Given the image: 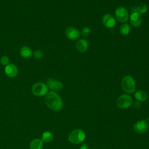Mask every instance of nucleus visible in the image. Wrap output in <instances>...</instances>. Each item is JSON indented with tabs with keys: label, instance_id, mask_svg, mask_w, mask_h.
<instances>
[{
	"label": "nucleus",
	"instance_id": "1",
	"mask_svg": "<svg viewBox=\"0 0 149 149\" xmlns=\"http://www.w3.org/2000/svg\"><path fill=\"white\" fill-rule=\"evenodd\" d=\"M44 100L48 107L54 111H59L63 107L62 100L55 91H48L45 95Z\"/></svg>",
	"mask_w": 149,
	"mask_h": 149
},
{
	"label": "nucleus",
	"instance_id": "2",
	"mask_svg": "<svg viewBox=\"0 0 149 149\" xmlns=\"http://www.w3.org/2000/svg\"><path fill=\"white\" fill-rule=\"evenodd\" d=\"M121 87L123 91L127 94H133L136 91V83L132 76H124L121 80Z\"/></svg>",
	"mask_w": 149,
	"mask_h": 149
},
{
	"label": "nucleus",
	"instance_id": "3",
	"mask_svg": "<svg viewBox=\"0 0 149 149\" xmlns=\"http://www.w3.org/2000/svg\"><path fill=\"white\" fill-rule=\"evenodd\" d=\"M86 138L84 132L80 129L72 130L68 136L69 141L74 144H77L83 142Z\"/></svg>",
	"mask_w": 149,
	"mask_h": 149
},
{
	"label": "nucleus",
	"instance_id": "4",
	"mask_svg": "<svg viewBox=\"0 0 149 149\" xmlns=\"http://www.w3.org/2000/svg\"><path fill=\"white\" fill-rule=\"evenodd\" d=\"M32 93L37 97L45 95L48 92V88L44 83L37 82L34 84L31 87Z\"/></svg>",
	"mask_w": 149,
	"mask_h": 149
},
{
	"label": "nucleus",
	"instance_id": "5",
	"mask_svg": "<svg viewBox=\"0 0 149 149\" xmlns=\"http://www.w3.org/2000/svg\"><path fill=\"white\" fill-rule=\"evenodd\" d=\"M133 104V99L128 94L120 95L116 101V105L121 109H125L130 107Z\"/></svg>",
	"mask_w": 149,
	"mask_h": 149
},
{
	"label": "nucleus",
	"instance_id": "6",
	"mask_svg": "<svg viewBox=\"0 0 149 149\" xmlns=\"http://www.w3.org/2000/svg\"><path fill=\"white\" fill-rule=\"evenodd\" d=\"M115 16L117 20L121 23L126 22L129 18V13L127 9L123 6H119L116 9Z\"/></svg>",
	"mask_w": 149,
	"mask_h": 149
},
{
	"label": "nucleus",
	"instance_id": "7",
	"mask_svg": "<svg viewBox=\"0 0 149 149\" xmlns=\"http://www.w3.org/2000/svg\"><path fill=\"white\" fill-rule=\"evenodd\" d=\"M80 31L79 30L74 27H68L65 30V35L66 37L70 40H76L79 38L80 36Z\"/></svg>",
	"mask_w": 149,
	"mask_h": 149
},
{
	"label": "nucleus",
	"instance_id": "8",
	"mask_svg": "<svg viewBox=\"0 0 149 149\" xmlns=\"http://www.w3.org/2000/svg\"><path fill=\"white\" fill-rule=\"evenodd\" d=\"M47 86L51 91H59L63 88V84L58 80L49 79L47 81Z\"/></svg>",
	"mask_w": 149,
	"mask_h": 149
},
{
	"label": "nucleus",
	"instance_id": "9",
	"mask_svg": "<svg viewBox=\"0 0 149 149\" xmlns=\"http://www.w3.org/2000/svg\"><path fill=\"white\" fill-rule=\"evenodd\" d=\"M148 125L146 120H140L137 122L133 126L134 130L138 133H144L147 131Z\"/></svg>",
	"mask_w": 149,
	"mask_h": 149
},
{
	"label": "nucleus",
	"instance_id": "10",
	"mask_svg": "<svg viewBox=\"0 0 149 149\" xmlns=\"http://www.w3.org/2000/svg\"><path fill=\"white\" fill-rule=\"evenodd\" d=\"M102 23L104 26L108 29L112 28L116 24V21L113 16L110 14H105L102 17Z\"/></svg>",
	"mask_w": 149,
	"mask_h": 149
},
{
	"label": "nucleus",
	"instance_id": "11",
	"mask_svg": "<svg viewBox=\"0 0 149 149\" xmlns=\"http://www.w3.org/2000/svg\"><path fill=\"white\" fill-rule=\"evenodd\" d=\"M5 72L9 77L13 78L15 77L18 74V68L15 65L9 63L6 66L5 68Z\"/></svg>",
	"mask_w": 149,
	"mask_h": 149
},
{
	"label": "nucleus",
	"instance_id": "12",
	"mask_svg": "<svg viewBox=\"0 0 149 149\" xmlns=\"http://www.w3.org/2000/svg\"><path fill=\"white\" fill-rule=\"evenodd\" d=\"M130 22L133 27H139L142 23V18L141 15L137 12H132L130 16Z\"/></svg>",
	"mask_w": 149,
	"mask_h": 149
},
{
	"label": "nucleus",
	"instance_id": "13",
	"mask_svg": "<svg viewBox=\"0 0 149 149\" xmlns=\"http://www.w3.org/2000/svg\"><path fill=\"white\" fill-rule=\"evenodd\" d=\"M76 49L81 53L85 52L88 47V43L87 41L84 39H80L76 42Z\"/></svg>",
	"mask_w": 149,
	"mask_h": 149
},
{
	"label": "nucleus",
	"instance_id": "14",
	"mask_svg": "<svg viewBox=\"0 0 149 149\" xmlns=\"http://www.w3.org/2000/svg\"><path fill=\"white\" fill-rule=\"evenodd\" d=\"M20 55L23 58L29 59L32 56L33 52L30 47L23 46L20 49Z\"/></svg>",
	"mask_w": 149,
	"mask_h": 149
},
{
	"label": "nucleus",
	"instance_id": "15",
	"mask_svg": "<svg viewBox=\"0 0 149 149\" xmlns=\"http://www.w3.org/2000/svg\"><path fill=\"white\" fill-rule=\"evenodd\" d=\"M43 141L40 139H34L32 140L30 144V149H42Z\"/></svg>",
	"mask_w": 149,
	"mask_h": 149
},
{
	"label": "nucleus",
	"instance_id": "16",
	"mask_svg": "<svg viewBox=\"0 0 149 149\" xmlns=\"http://www.w3.org/2000/svg\"><path fill=\"white\" fill-rule=\"evenodd\" d=\"M148 10V6L145 3H141L137 7L133 8L132 12H137L140 14H144Z\"/></svg>",
	"mask_w": 149,
	"mask_h": 149
},
{
	"label": "nucleus",
	"instance_id": "17",
	"mask_svg": "<svg viewBox=\"0 0 149 149\" xmlns=\"http://www.w3.org/2000/svg\"><path fill=\"white\" fill-rule=\"evenodd\" d=\"M134 97L137 100L141 102L145 101L147 99V93L143 90H139L136 92L134 94Z\"/></svg>",
	"mask_w": 149,
	"mask_h": 149
},
{
	"label": "nucleus",
	"instance_id": "18",
	"mask_svg": "<svg viewBox=\"0 0 149 149\" xmlns=\"http://www.w3.org/2000/svg\"><path fill=\"white\" fill-rule=\"evenodd\" d=\"M54 139L53 134L49 131L44 132L41 136V140L44 143H49L52 141Z\"/></svg>",
	"mask_w": 149,
	"mask_h": 149
},
{
	"label": "nucleus",
	"instance_id": "19",
	"mask_svg": "<svg viewBox=\"0 0 149 149\" xmlns=\"http://www.w3.org/2000/svg\"><path fill=\"white\" fill-rule=\"evenodd\" d=\"M131 28L129 24L125 23L120 26L119 28V32L123 36H126L129 34Z\"/></svg>",
	"mask_w": 149,
	"mask_h": 149
},
{
	"label": "nucleus",
	"instance_id": "20",
	"mask_svg": "<svg viewBox=\"0 0 149 149\" xmlns=\"http://www.w3.org/2000/svg\"><path fill=\"white\" fill-rule=\"evenodd\" d=\"M0 62L3 66H7L9 64V58L7 56H2L0 58Z\"/></svg>",
	"mask_w": 149,
	"mask_h": 149
},
{
	"label": "nucleus",
	"instance_id": "21",
	"mask_svg": "<svg viewBox=\"0 0 149 149\" xmlns=\"http://www.w3.org/2000/svg\"><path fill=\"white\" fill-rule=\"evenodd\" d=\"M33 55L34 56L37 58V59H40L41 58L43 57L44 56V52L39 49L36 50L34 52H33Z\"/></svg>",
	"mask_w": 149,
	"mask_h": 149
},
{
	"label": "nucleus",
	"instance_id": "22",
	"mask_svg": "<svg viewBox=\"0 0 149 149\" xmlns=\"http://www.w3.org/2000/svg\"><path fill=\"white\" fill-rule=\"evenodd\" d=\"M91 33V30L88 27H84L81 31V34L83 36H88Z\"/></svg>",
	"mask_w": 149,
	"mask_h": 149
},
{
	"label": "nucleus",
	"instance_id": "23",
	"mask_svg": "<svg viewBox=\"0 0 149 149\" xmlns=\"http://www.w3.org/2000/svg\"><path fill=\"white\" fill-rule=\"evenodd\" d=\"M140 105H141L140 103L139 102H138V101H136V102H134V104H133L134 107V108H140Z\"/></svg>",
	"mask_w": 149,
	"mask_h": 149
},
{
	"label": "nucleus",
	"instance_id": "24",
	"mask_svg": "<svg viewBox=\"0 0 149 149\" xmlns=\"http://www.w3.org/2000/svg\"><path fill=\"white\" fill-rule=\"evenodd\" d=\"M80 149H90V147L88 145H87L86 144H82L80 146Z\"/></svg>",
	"mask_w": 149,
	"mask_h": 149
}]
</instances>
